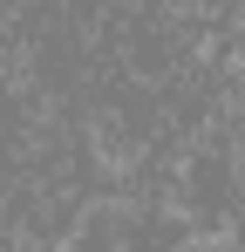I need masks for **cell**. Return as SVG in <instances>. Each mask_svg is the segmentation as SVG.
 <instances>
[{"instance_id":"obj_1","label":"cell","mask_w":245,"mask_h":252,"mask_svg":"<svg viewBox=\"0 0 245 252\" xmlns=\"http://www.w3.org/2000/svg\"><path fill=\"white\" fill-rule=\"evenodd\" d=\"M177 252H232V239H191V246H177Z\"/></svg>"}]
</instances>
